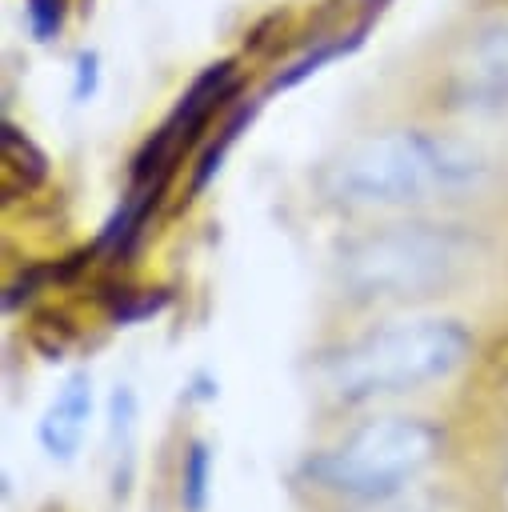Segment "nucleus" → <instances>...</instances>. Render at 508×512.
Instances as JSON below:
<instances>
[{
    "label": "nucleus",
    "mask_w": 508,
    "mask_h": 512,
    "mask_svg": "<svg viewBox=\"0 0 508 512\" xmlns=\"http://www.w3.org/2000/svg\"><path fill=\"white\" fill-rule=\"evenodd\" d=\"M468 260V240L444 224H392L340 252V280L360 300L424 296Z\"/></svg>",
    "instance_id": "nucleus-3"
},
{
    "label": "nucleus",
    "mask_w": 508,
    "mask_h": 512,
    "mask_svg": "<svg viewBox=\"0 0 508 512\" xmlns=\"http://www.w3.org/2000/svg\"><path fill=\"white\" fill-rule=\"evenodd\" d=\"M468 356V332L452 320H396L344 344L324 364V380L340 400H372L412 392L456 372Z\"/></svg>",
    "instance_id": "nucleus-2"
},
{
    "label": "nucleus",
    "mask_w": 508,
    "mask_h": 512,
    "mask_svg": "<svg viewBox=\"0 0 508 512\" xmlns=\"http://www.w3.org/2000/svg\"><path fill=\"white\" fill-rule=\"evenodd\" d=\"M456 104L472 116L508 124V28L484 32L456 68Z\"/></svg>",
    "instance_id": "nucleus-6"
},
{
    "label": "nucleus",
    "mask_w": 508,
    "mask_h": 512,
    "mask_svg": "<svg viewBox=\"0 0 508 512\" xmlns=\"http://www.w3.org/2000/svg\"><path fill=\"white\" fill-rule=\"evenodd\" d=\"M488 180V160L476 144L448 132H384L352 144L324 176L340 204L404 208L456 200Z\"/></svg>",
    "instance_id": "nucleus-1"
},
{
    "label": "nucleus",
    "mask_w": 508,
    "mask_h": 512,
    "mask_svg": "<svg viewBox=\"0 0 508 512\" xmlns=\"http://www.w3.org/2000/svg\"><path fill=\"white\" fill-rule=\"evenodd\" d=\"M432 448H436V432L428 424L388 416V420H372L356 428L348 440L316 456L308 472L324 488L376 500V496L400 492L432 460Z\"/></svg>",
    "instance_id": "nucleus-4"
},
{
    "label": "nucleus",
    "mask_w": 508,
    "mask_h": 512,
    "mask_svg": "<svg viewBox=\"0 0 508 512\" xmlns=\"http://www.w3.org/2000/svg\"><path fill=\"white\" fill-rule=\"evenodd\" d=\"M88 388H92L88 376L76 372V376L60 388V396L52 400V408H48L44 420H40V444H44L52 456H60V460H68V456L80 448V440H84L88 412H92V392H88Z\"/></svg>",
    "instance_id": "nucleus-7"
},
{
    "label": "nucleus",
    "mask_w": 508,
    "mask_h": 512,
    "mask_svg": "<svg viewBox=\"0 0 508 512\" xmlns=\"http://www.w3.org/2000/svg\"><path fill=\"white\" fill-rule=\"evenodd\" d=\"M208 468H212V456L204 444H192L188 456H184V488H180V500L188 512H204V500H208Z\"/></svg>",
    "instance_id": "nucleus-8"
},
{
    "label": "nucleus",
    "mask_w": 508,
    "mask_h": 512,
    "mask_svg": "<svg viewBox=\"0 0 508 512\" xmlns=\"http://www.w3.org/2000/svg\"><path fill=\"white\" fill-rule=\"evenodd\" d=\"M228 84H232V64L224 60V64H212V68L188 88V96H180L176 112H172V116L164 120V128L148 140V148L136 156V180H148V184H152V176H160V172L168 168V160L204 128L208 112L220 104V96L228 92Z\"/></svg>",
    "instance_id": "nucleus-5"
}]
</instances>
